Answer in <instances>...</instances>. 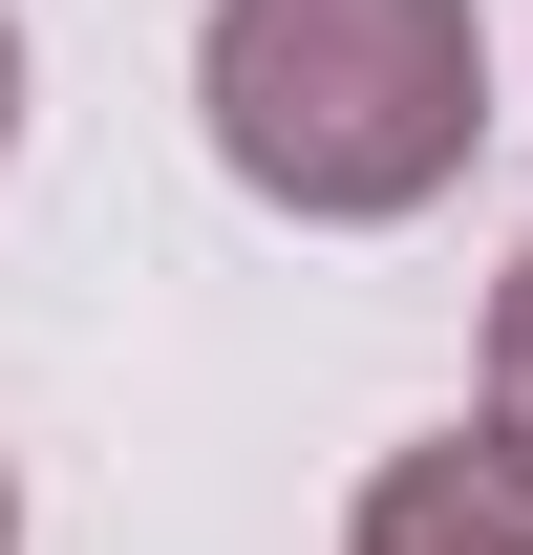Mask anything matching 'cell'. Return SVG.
Here are the masks:
<instances>
[{
    "instance_id": "obj_2",
    "label": "cell",
    "mask_w": 533,
    "mask_h": 555,
    "mask_svg": "<svg viewBox=\"0 0 533 555\" xmlns=\"http://www.w3.org/2000/svg\"><path fill=\"white\" fill-rule=\"evenodd\" d=\"M341 555H533V427L469 406V427H427V449H385L363 513H341Z\"/></svg>"
},
{
    "instance_id": "obj_3",
    "label": "cell",
    "mask_w": 533,
    "mask_h": 555,
    "mask_svg": "<svg viewBox=\"0 0 533 555\" xmlns=\"http://www.w3.org/2000/svg\"><path fill=\"white\" fill-rule=\"evenodd\" d=\"M491 406H512V427H533V257H512V278H491Z\"/></svg>"
},
{
    "instance_id": "obj_4",
    "label": "cell",
    "mask_w": 533,
    "mask_h": 555,
    "mask_svg": "<svg viewBox=\"0 0 533 555\" xmlns=\"http://www.w3.org/2000/svg\"><path fill=\"white\" fill-rule=\"evenodd\" d=\"M0 150H22V22H0Z\"/></svg>"
},
{
    "instance_id": "obj_1",
    "label": "cell",
    "mask_w": 533,
    "mask_h": 555,
    "mask_svg": "<svg viewBox=\"0 0 533 555\" xmlns=\"http://www.w3.org/2000/svg\"><path fill=\"white\" fill-rule=\"evenodd\" d=\"M193 107L235 150V193L321 214V235H385L491 129V22L469 0H213Z\"/></svg>"
},
{
    "instance_id": "obj_5",
    "label": "cell",
    "mask_w": 533,
    "mask_h": 555,
    "mask_svg": "<svg viewBox=\"0 0 533 555\" xmlns=\"http://www.w3.org/2000/svg\"><path fill=\"white\" fill-rule=\"evenodd\" d=\"M0 555H22V491H0Z\"/></svg>"
}]
</instances>
